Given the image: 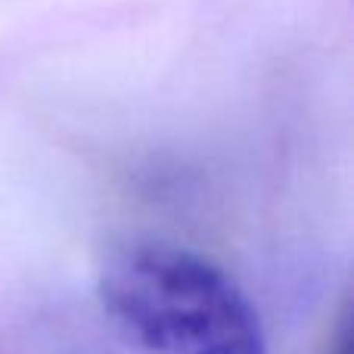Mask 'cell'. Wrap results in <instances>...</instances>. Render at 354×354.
<instances>
[{
    "label": "cell",
    "instance_id": "6da1fadb",
    "mask_svg": "<svg viewBox=\"0 0 354 354\" xmlns=\"http://www.w3.org/2000/svg\"><path fill=\"white\" fill-rule=\"evenodd\" d=\"M100 301L149 354H268L258 311L208 258L131 245L100 274Z\"/></svg>",
    "mask_w": 354,
    "mask_h": 354
}]
</instances>
